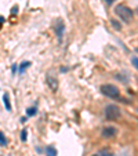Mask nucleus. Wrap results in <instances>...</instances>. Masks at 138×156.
<instances>
[{
	"mask_svg": "<svg viewBox=\"0 0 138 156\" xmlns=\"http://www.w3.org/2000/svg\"><path fill=\"white\" fill-rule=\"evenodd\" d=\"M115 13H116V15L119 17L123 22H126V24L131 22L134 18V11L131 10L130 7H127L126 4H117L116 7H115Z\"/></svg>",
	"mask_w": 138,
	"mask_h": 156,
	"instance_id": "1",
	"label": "nucleus"
},
{
	"mask_svg": "<svg viewBox=\"0 0 138 156\" xmlns=\"http://www.w3.org/2000/svg\"><path fill=\"white\" fill-rule=\"evenodd\" d=\"M100 91H101L102 95H105V97H108V98H111V99H117L120 97V90L117 89L115 84H111V83L101 84Z\"/></svg>",
	"mask_w": 138,
	"mask_h": 156,
	"instance_id": "2",
	"label": "nucleus"
},
{
	"mask_svg": "<svg viewBox=\"0 0 138 156\" xmlns=\"http://www.w3.org/2000/svg\"><path fill=\"white\" fill-rule=\"evenodd\" d=\"M104 115H105L106 120H109V122H113V120H117L120 118V108L115 104H108L105 106V109H104Z\"/></svg>",
	"mask_w": 138,
	"mask_h": 156,
	"instance_id": "3",
	"label": "nucleus"
},
{
	"mask_svg": "<svg viewBox=\"0 0 138 156\" xmlns=\"http://www.w3.org/2000/svg\"><path fill=\"white\" fill-rule=\"evenodd\" d=\"M54 31H55V35H57V40L58 43L61 44L62 43V39H64V35H65V24L62 20H58L55 26H54Z\"/></svg>",
	"mask_w": 138,
	"mask_h": 156,
	"instance_id": "4",
	"label": "nucleus"
},
{
	"mask_svg": "<svg viewBox=\"0 0 138 156\" xmlns=\"http://www.w3.org/2000/svg\"><path fill=\"white\" fill-rule=\"evenodd\" d=\"M101 135L106 140H111V138H115L117 135V129L115 126H105L101 131Z\"/></svg>",
	"mask_w": 138,
	"mask_h": 156,
	"instance_id": "5",
	"label": "nucleus"
},
{
	"mask_svg": "<svg viewBox=\"0 0 138 156\" xmlns=\"http://www.w3.org/2000/svg\"><path fill=\"white\" fill-rule=\"evenodd\" d=\"M46 83H47V86L54 93L58 90V80H57V78H54L51 75H47V76H46Z\"/></svg>",
	"mask_w": 138,
	"mask_h": 156,
	"instance_id": "6",
	"label": "nucleus"
},
{
	"mask_svg": "<svg viewBox=\"0 0 138 156\" xmlns=\"http://www.w3.org/2000/svg\"><path fill=\"white\" fill-rule=\"evenodd\" d=\"M3 104H4L6 111H8V112H11V111H13L11 104H10V98H8V94H7V93L3 94Z\"/></svg>",
	"mask_w": 138,
	"mask_h": 156,
	"instance_id": "7",
	"label": "nucleus"
},
{
	"mask_svg": "<svg viewBox=\"0 0 138 156\" xmlns=\"http://www.w3.org/2000/svg\"><path fill=\"white\" fill-rule=\"evenodd\" d=\"M44 152H46V155L47 156H57L58 155L57 149H55L53 145H47L46 148H44Z\"/></svg>",
	"mask_w": 138,
	"mask_h": 156,
	"instance_id": "8",
	"label": "nucleus"
},
{
	"mask_svg": "<svg viewBox=\"0 0 138 156\" xmlns=\"http://www.w3.org/2000/svg\"><path fill=\"white\" fill-rule=\"evenodd\" d=\"M29 66H31V62H29V61H24V62H21V65L18 66V72L24 73L26 71V68H29Z\"/></svg>",
	"mask_w": 138,
	"mask_h": 156,
	"instance_id": "9",
	"label": "nucleus"
},
{
	"mask_svg": "<svg viewBox=\"0 0 138 156\" xmlns=\"http://www.w3.org/2000/svg\"><path fill=\"white\" fill-rule=\"evenodd\" d=\"M37 115V108L36 106H31L26 109V118H32V116H36Z\"/></svg>",
	"mask_w": 138,
	"mask_h": 156,
	"instance_id": "10",
	"label": "nucleus"
},
{
	"mask_svg": "<svg viewBox=\"0 0 138 156\" xmlns=\"http://www.w3.org/2000/svg\"><path fill=\"white\" fill-rule=\"evenodd\" d=\"M7 144H8V140H7V137L4 135V133L3 131H0V146H7Z\"/></svg>",
	"mask_w": 138,
	"mask_h": 156,
	"instance_id": "11",
	"label": "nucleus"
},
{
	"mask_svg": "<svg viewBox=\"0 0 138 156\" xmlns=\"http://www.w3.org/2000/svg\"><path fill=\"white\" fill-rule=\"evenodd\" d=\"M20 138H21L22 142H26V140H28V130H26V129H24V130L21 131V134H20Z\"/></svg>",
	"mask_w": 138,
	"mask_h": 156,
	"instance_id": "12",
	"label": "nucleus"
},
{
	"mask_svg": "<svg viewBox=\"0 0 138 156\" xmlns=\"http://www.w3.org/2000/svg\"><path fill=\"white\" fill-rule=\"evenodd\" d=\"M98 156H112V152L108 151V149H101V151L97 153Z\"/></svg>",
	"mask_w": 138,
	"mask_h": 156,
	"instance_id": "13",
	"label": "nucleus"
},
{
	"mask_svg": "<svg viewBox=\"0 0 138 156\" xmlns=\"http://www.w3.org/2000/svg\"><path fill=\"white\" fill-rule=\"evenodd\" d=\"M111 24H112V26H113L116 31H120V29H122V25H119V22H117L116 20H111Z\"/></svg>",
	"mask_w": 138,
	"mask_h": 156,
	"instance_id": "14",
	"label": "nucleus"
},
{
	"mask_svg": "<svg viewBox=\"0 0 138 156\" xmlns=\"http://www.w3.org/2000/svg\"><path fill=\"white\" fill-rule=\"evenodd\" d=\"M131 64H133V66L138 71V58L137 57H134V58H131Z\"/></svg>",
	"mask_w": 138,
	"mask_h": 156,
	"instance_id": "15",
	"label": "nucleus"
},
{
	"mask_svg": "<svg viewBox=\"0 0 138 156\" xmlns=\"http://www.w3.org/2000/svg\"><path fill=\"white\" fill-rule=\"evenodd\" d=\"M11 14H13V15H17V14H18V6H14V7L11 8Z\"/></svg>",
	"mask_w": 138,
	"mask_h": 156,
	"instance_id": "16",
	"label": "nucleus"
},
{
	"mask_svg": "<svg viewBox=\"0 0 138 156\" xmlns=\"http://www.w3.org/2000/svg\"><path fill=\"white\" fill-rule=\"evenodd\" d=\"M17 71H18V65H15V64H14V65L11 66V72H13V73H15Z\"/></svg>",
	"mask_w": 138,
	"mask_h": 156,
	"instance_id": "17",
	"label": "nucleus"
},
{
	"mask_svg": "<svg viewBox=\"0 0 138 156\" xmlns=\"http://www.w3.org/2000/svg\"><path fill=\"white\" fill-rule=\"evenodd\" d=\"M102 1H105L106 4H112V3H115L116 0H102Z\"/></svg>",
	"mask_w": 138,
	"mask_h": 156,
	"instance_id": "18",
	"label": "nucleus"
},
{
	"mask_svg": "<svg viewBox=\"0 0 138 156\" xmlns=\"http://www.w3.org/2000/svg\"><path fill=\"white\" fill-rule=\"evenodd\" d=\"M4 21H6V20H4V17H1V15H0V26H1V24H4Z\"/></svg>",
	"mask_w": 138,
	"mask_h": 156,
	"instance_id": "19",
	"label": "nucleus"
},
{
	"mask_svg": "<svg viewBox=\"0 0 138 156\" xmlns=\"http://www.w3.org/2000/svg\"><path fill=\"white\" fill-rule=\"evenodd\" d=\"M65 71H68V68H65V66H61V72L64 73V72H65Z\"/></svg>",
	"mask_w": 138,
	"mask_h": 156,
	"instance_id": "20",
	"label": "nucleus"
},
{
	"mask_svg": "<svg viewBox=\"0 0 138 156\" xmlns=\"http://www.w3.org/2000/svg\"><path fill=\"white\" fill-rule=\"evenodd\" d=\"M93 156H98V155H97V153H95V155H93Z\"/></svg>",
	"mask_w": 138,
	"mask_h": 156,
	"instance_id": "21",
	"label": "nucleus"
},
{
	"mask_svg": "<svg viewBox=\"0 0 138 156\" xmlns=\"http://www.w3.org/2000/svg\"><path fill=\"white\" fill-rule=\"evenodd\" d=\"M135 51H137V52H138V48H137V50H135Z\"/></svg>",
	"mask_w": 138,
	"mask_h": 156,
	"instance_id": "22",
	"label": "nucleus"
}]
</instances>
